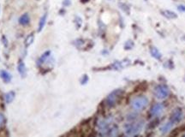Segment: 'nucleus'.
I'll list each match as a JSON object with an SVG mask.
<instances>
[{"label": "nucleus", "instance_id": "nucleus-1", "mask_svg": "<svg viewBox=\"0 0 185 137\" xmlns=\"http://www.w3.org/2000/svg\"><path fill=\"white\" fill-rule=\"evenodd\" d=\"M143 127L142 122H135V123H129L124 126V132L127 136H136L137 135Z\"/></svg>", "mask_w": 185, "mask_h": 137}, {"label": "nucleus", "instance_id": "nucleus-2", "mask_svg": "<svg viewBox=\"0 0 185 137\" xmlns=\"http://www.w3.org/2000/svg\"><path fill=\"white\" fill-rule=\"evenodd\" d=\"M148 105V99L146 96H137L134 98L131 102L130 105L135 111H141L146 108Z\"/></svg>", "mask_w": 185, "mask_h": 137}, {"label": "nucleus", "instance_id": "nucleus-3", "mask_svg": "<svg viewBox=\"0 0 185 137\" xmlns=\"http://www.w3.org/2000/svg\"><path fill=\"white\" fill-rule=\"evenodd\" d=\"M111 118H101L99 121L97 122V127L100 133V135L102 136H106L109 135V132L111 130L110 128V123H111Z\"/></svg>", "mask_w": 185, "mask_h": 137}, {"label": "nucleus", "instance_id": "nucleus-4", "mask_svg": "<svg viewBox=\"0 0 185 137\" xmlns=\"http://www.w3.org/2000/svg\"><path fill=\"white\" fill-rule=\"evenodd\" d=\"M121 94H122V91L120 89H117L115 91L112 92L107 98L105 99V104L108 107H112L113 105H116L117 101L118 100L119 97H120Z\"/></svg>", "mask_w": 185, "mask_h": 137}, {"label": "nucleus", "instance_id": "nucleus-5", "mask_svg": "<svg viewBox=\"0 0 185 137\" xmlns=\"http://www.w3.org/2000/svg\"><path fill=\"white\" fill-rule=\"evenodd\" d=\"M169 88L165 85H159L154 89V95L159 99H164L169 95Z\"/></svg>", "mask_w": 185, "mask_h": 137}, {"label": "nucleus", "instance_id": "nucleus-6", "mask_svg": "<svg viewBox=\"0 0 185 137\" xmlns=\"http://www.w3.org/2000/svg\"><path fill=\"white\" fill-rule=\"evenodd\" d=\"M182 118H183V112H182V110L181 109H176L173 112V113L171 114L170 121L173 124H176V123L181 121Z\"/></svg>", "mask_w": 185, "mask_h": 137}, {"label": "nucleus", "instance_id": "nucleus-7", "mask_svg": "<svg viewBox=\"0 0 185 137\" xmlns=\"http://www.w3.org/2000/svg\"><path fill=\"white\" fill-rule=\"evenodd\" d=\"M164 112V105L161 103H156L151 108L150 114L152 116H160Z\"/></svg>", "mask_w": 185, "mask_h": 137}, {"label": "nucleus", "instance_id": "nucleus-8", "mask_svg": "<svg viewBox=\"0 0 185 137\" xmlns=\"http://www.w3.org/2000/svg\"><path fill=\"white\" fill-rule=\"evenodd\" d=\"M173 127V123H171L170 121L167 122L166 123H165L164 125H162L160 128V132L163 134V135H165V134H167L168 132H169L170 130L171 129V128Z\"/></svg>", "mask_w": 185, "mask_h": 137}, {"label": "nucleus", "instance_id": "nucleus-9", "mask_svg": "<svg viewBox=\"0 0 185 137\" xmlns=\"http://www.w3.org/2000/svg\"><path fill=\"white\" fill-rule=\"evenodd\" d=\"M0 76L4 80V81H5V82H9L11 81V78H12L11 75L6 70H1L0 71Z\"/></svg>", "mask_w": 185, "mask_h": 137}, {"label": "nucleus", "instance_id": "nucleus-10", "mask_svg": "<svg viewBox=\"0 0 185 137\" xmlns=\"http://www.w3.org/2000/svg\"><path fill=\"white\" fill-rule=\"evenodd\" d=\"M30 22V18L28 13H25L19 18V23L22 25H28Z\"/></svg>", "mask_w": 185, "mask_h": 137}, {"label": "nucleus", "instance_id": "nucleus-11", "mask_svg": "<svg viewBox=\"0 0 185 137\" xmlns=\"http://www.w3.org/2000/svg\"><path fill=\"white\" fill-rule=\"evenodd\" d=\"M14 99H15V93L14 92H9L4 95V100L7 104L11 103Z\"/></svg>", "mask_w": 185, "mask_h": 137}, {"label": "nucleus", "instance_id": "nucleus-12", "mask_svg": "<svg viewBox=\"0 0 185 137\" xmlns=\"http://www.w3.org/2000/svg\"><path fill=\"white\" fill-rule=\"evenodd\" d=\"M150 51H151V54H152V56L153 57H155L156 59H161L162 55H161V53L156 47H152L151 50H150Z\"/></svg>", "mask_w": 185, "mask_h": 137}, {"label": "nucleus", "instance_id": "nucleus-13", "mask_svg": "<svg viewBox=\"0 0 185 137\" xmlns=\"http://www.w3.org/2000/svg\"><path fill=\"white\" fill-rule=\"evenodd\" d=\"M46 14H45L44 16L40 18V23H39V28H38V32H40V31L43 29V28L45 27V24H46Z\"/></svg>", "mask_w": 185, "mask_h": 137}, {"label": "nucleus", "instance_id": "nucleus-14", "mask_svg": "<svg viewBox=\"0 0 185 137\" xmlns=\"http://www.w3.org/2000/svg\"><path fill=\"white\" fill-rule=\"evenodd\" d=\"M50 54H51V51H46V52H45L42 56L40 57V58H39V64H43V63H45L46 61V59L48 58L49 56H50Z\"/></svg>", "mask_w": 185, "mask_h": 137}, {"label": "nucleus", "instance_id": "nucleus-15", "mask_svg": "<svg viewBox=\"0 0 185 137\" xmlns=\"http://www.w3.org/2000/svg\"><path fill=\"white\" fill-rule=\"evenodd\" d=\"M33 39H34L33 34H30L29 36H28L27 39H26V41H25V46H26V47H28V46L33 43Z\"/></svg>", "mask_w": 185, "mask_h": 137}, {"label": "nucleus", "instance_id": "nucleus-16", "mask_svg": "<svg viewBox=\"0 0 185 137\" xmlns=\"http://www.w3.org/2000/svg\"><path fill=\"white\" fill-rule=\"evenodd\" d=\"M25 71H26V67L25 65L22 62H20L19 65H18V72L20 73L22 75H24Z\"/></svg>", "mask_w": 185, "mask_h": 137}, {"label": "nucleus", "instance_id": "nucleus-17", "mask_svg": "<svg viewBox=\"0 0 185 137\" xmlns=\"http://www.w3.org/2000/svg\"><path fill=\"white\" fill-rule=\"evenodd\" d=\"M164 15L166 17H168V18H176L177 17V15L174 12H171V11H169V10H165L164 12Z\"/></svg>", "mask_w": 185, "mask_h": 137}, {"label": "nucleus", "instance_id": "nucleus-18", "mask_svg": "<svg viewBox=\"0 0 185 137\" xmlns=\"http://www.w3.org/2000/svg\"><path fill=\"white\" fill-rule=\"evenodd\" d=\"M4 116L0 113V126L4 123Z\"/></svg>", "mask_w": 185, "mask_h": 137}, {"label": "nucleus", "instance_id": "nucleus-19", "mask_svg": "<svg viewBox=\"0 0 185 137\" xmlns=\"http://www.w3.org/2000/svg\"><path fill=\"white\" fill-rule=\"evenodd\" d=\"M178 9H179L180 11H184V12L185 6H184V5H179V6H178Z\"/></svg>", "mask_w": 185, "mask_h": 137}, {"label": "nucleus", "instance_id": "nucleus-20", "mask_svg": "<svg viewBox=\"0 0 185 137\" xmlns=\"http://www.w3.org/2000/svg\"><path fill=\"white\" fill-rule=\"evenodd\" d=\"M184 136H185V134H184Z\"/></svg>", "mask_w": 185, "mask_h": 137}]
</instances>
